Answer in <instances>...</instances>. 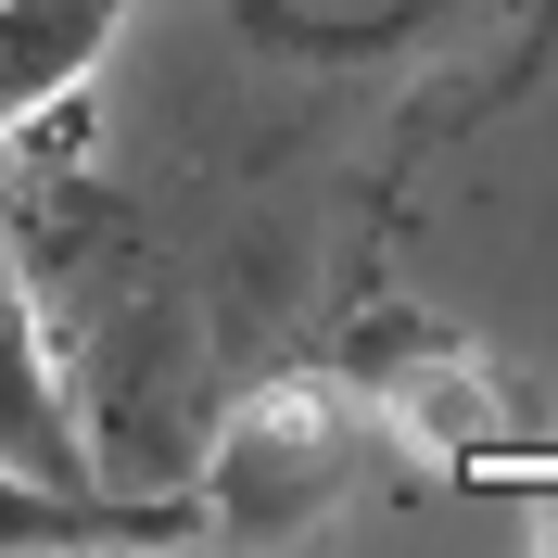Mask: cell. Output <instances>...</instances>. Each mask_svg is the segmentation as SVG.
I'll use <instances>...</instances> for the list:
<instances>
[{
  "instance_id": "6da1fadb",
  "label": "cell",
  "mask_w": 558,
  "mask_h": 558,
  "mask_svg": "<svg viewBox=\"0 0 558 558\" xmlns=\"http://www.w3.org/2000/svg\"><path fill=\"white\" fill-rule=\"evenodd\" d=\"M355 457V407L330 381H267L229 432H216L204 483H191V558H279L330 508Z\"/></svg>"
},
{
  "instance_id": "7a4b0ae2",
  "label": "cell",
  "mask_w": 558,
  "mask_h": 558,
  "mask_svg": "<svg viewBox=\"0 0 558 558\" xmlns=\"http://www.w3.org/2000/svg\"><path fill=\"white\" fill-rule=\"evenodd\" d=\"M0 470H26L51 495H102V457H89V418L64 393V355L38 330V292L26 267L0 254Z\"/></svg>"
},
{
  "instance_id": "3957f363",
  "label": "cell",
  "mask_w": 558,
  "mask_h": 558,
  "mask_svg": "<svg viewBox=\"0 0 558 558\" xmlns=\"http://www.w3.org/2000/svg\"><path fill=\"white\" fill-rule=\"evenodd\" d=\"M140 0H0V153L26 114H51L64 89H89Z\"/></svg>"
},
{
  "instance_id": "277c9868",
  "label": "cell",
  "mask_w": 558,
  "mask_h": 558,
  "mask_svg": "<svg viewBox=\"0 0 558 558\" xmlns=\"http://www.w3.org/2000/svg\"><path fill=\"white\" fill-rule=\"evenodd\" d=\"M393 432H407L432 470H483V457H508V407H495V381L457 368V355H418L407 381H393Z\"/></svg>"
},
{
  "instance_id": "5b68a950",
  "label": "cell",
  "mask_w": 558,
  "mask_h": 558,
  "mask_svg": "<svg viewBox=\"0 0 558 558\" xmlns=\"http://www.w3.org/2000/svg\"><path fill=\"white\" fill-rule=\"evenodd\" d=\"M546 558H558V470H546Z\"/></svg>"
}]
</instances>
